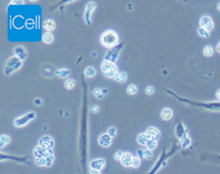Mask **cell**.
Segmentation results:
<instances>
[{"label": "cell", "instance_id": "b9f144b4", "mask_svg": "<svg viewBox=\"0 0 220 174\" xmlns=\"http://www.w3.org/2000/svg\"><path fill=\"white\" fill-rule=\"evenodd\" d=\"M216 97H217L219 99H220V90H219L218 92H216Z\"/></svg>", "mask_w": 220, "mask_h": 174}, {"label": "cell", "instance_id": "7a4b0ae2", "mask_svg": "<svg viewBox=\"0 0 220 174\" xmlns=\"http://www.w3.org/2000/svg\"><path fill=\"white\" fill-rule=\"evenodd\" d=\"M22 66V61L17 56H10L6 61L4 66V73L6 76L12 75L14 72H17Z\"/></svg>", "mask_w": 220, "mask_h": 174}, {"label": "cell", "instance_id": "ab89813d", "mask_svg": "<svg viewBox=\"0 0 220 174\" xmlns=\"http://www.w3.org/2000/svg\"><path fill=\"white\" fill-rule=\"evenodd\" d=\"M138 157H139V158H144L143 150H139V151H138Z\"/></svg>", "mask_w": 220, "mask_h": 174}, {"label": "cell", "instance_id": "8fae6325", "mask_svg": "<svg viewBox=\"0 0 220 174\" xmlns=\"http://www.w3.org/2000/svg\"><path fill=\"white\" fill-rule=\"evenodd\" d=\"M145 134H147L149 139L156 140V141H158L161 135L160 130L156 127H149L147 129V130L145 131Z\"/></svg>", "mask_w": 220, "mask_h": 174}, {"label": "cell", "instance_id": "d6986e66", "mask_svg": "<svg viewBox=\"0 0 220 174\" xmlns=\"http://www.w3.org/2000/svg\"><path fill=\"white\" fill-rule=\"evenodd\" d=\"M149 141V138L147 136V134L145 133H141L138 135L137 137V142L138 143L142 145V146H146V144Z\"/></svg>", "mask_w": 220, "mask_h": 174}, {"label": "cell", "instance_id": "ba28073f", "mask_svg": "<svg viewBox=\"0 0 220 174\" xmlns=\"http://www.w3.org/2000/svg\"><path fill=\"white\" fill-rule=\"evenodd\" d=\"M39 146L42 147H45V148H47V149H52L54 147V141L51 136L45 135L40 139Z\"/></svg>", "mask_w": 220, "mask_h": 174}, {"label": "cell", "instance_id": "9a60e30c", "mask_svg": "<svg viewBox=\"0 0 220 174\" xmlns=\"http://www.w3.org/2000/svg\"><path fill=\"white\" fill-rule=\"evenodd\" d=\"M43 28L47 31V32H52L55 30L56 28V23L52 19H46L43 22Z\"/></svg>", "mask_w": 220, "mask_h": 174}, {"label": "cell", "instance_id": "1f68e13d", "mask_svg": "<svg viewBox=\"0 0 220 174\" xmlns=\"http://www.w3.org/2000/svg\"><path fill=\"white\" fill-rule=\"evenodd\" d=\"M143 155H144V158L146 159V160H150L153 156V154H152V151H150L149 149H145V150H143Z\"/></svg>", "mask_w": 220, "mask_h": 174}, {"label": "cell", "instance_id": "d590c367", "mask_svg": "<svg viewBox=\"0 0 220 174\" xmlns=\"http://www.w3.org/2000/svg\"><path fill=\"white\" fill-rule=\"evenodd\" d=\"M122 155H123V153L120 152V151H118V152H116L115 154H114V158L115 160H120L121 158H122Z\"/></svg>", "mask_w": 220, "mask_h": 174}, {"label": "cell", "instance_id": "d4e9b609", "mask_svg": "<svg viewBox=\"0 0 220 174\" xmlns=\"http://www.w3.org/2000/svg\"><path fill=\"white\" fill-rule=\"evenodd\" d=\"M127 94H129L131 96L135 95L138 92V87L134 84H131L128 85V87L127 89Z\"/></svg>", "mask_w": 220, "mask_h": 174}, {"label": "cell", "instance_id": "f35d334b", "mask_svg": "<svg viewBox=\"0 0 220 174\" xmlns=\"http://www.w3.org/2000/svg\"><path fill=\"white\" fill-rule=\"evenodd\" d=\"M90 174H101V173H100V171L94 170V169H90Z\"/></svg>", "mask_w": 220, "mask_h": 174}, {"label": "cell", "instance_id": "5bb4252c", "mask_svg": "<svg viewBox=\"0 0 220 174\" xmlns=\"http://www.w3.org/2000/svg\"><path fill=\"white\" fill-rule=\"evenodd\" d=\"M132 159H133V156L132 154L129 153V152H125L123 153V155H122V158L120 160V162H121V165L125 167H129L132 165Z\"/></svg>", "mask_w": 220, "mask_h": 174}, {"label": "cell", "instance_id": "8992f818", "mask_svg": "<svg viewBox=\"0 0 220 174\" xmlns=\"http://www.w3.org/2000/svg\"><path fill=\"white\" fill-rule=\"evenodd\" d=\"M200 26L201 28L205 29L206 30L209 31L213 30L214 27V22L211 19V17L209 16H203L200 20Z\"/></svg>", "mask_w": 220, "mask_h": 174}, {"label": "cell", "instance_id": "8d00e7d4", "mask_svg": "<svg viewBox=\"0 0 220 174\" xmlns=\"http://www.w3.org/2000/svg\"><path fill=\"white\" fill-rule=\"evenodd\" d=\"M90 110H91V112H93L94 114H96V113L99 112V110H100V107H99V106H97V105H93V106H91Z\"/></svg>", "mask_w": 220, "mask_h": 174}, {"label": "cell", "instance_id": "f546056e", "mask_svg": "<svg viewBox=\"0 0 220 174\" xmlns=\"http://www.w3.org/2000/svg\"><path fill=\"white\" fill-rule=\"evenodd\" d=\"M35 162L38 166H47V160L46 158H35Z\"/></svg>", "mask_w": 220, "mask_h": 174}, {"label": "cell", "instance_id": "3957f363", "mask_svg": "<svg viewBox=\"0 0 220 174\" xmlns=\"http://www.w3.org/2000/svg\"><path fill=\"white\" fill-rule=\"evenodd\" d=\"M35 116H36V113L34 112V111L26 113L25 115L19 116L14 120V122H13L14 126L16 128H22V127L26 126L29 122L33 121L35 118Z\"/></svg>", "mask_w": 220, "mask_h": 174}, {"label": "cell", "instance_id": "30bf717a", "mask_svg": "<svg viewBox=\"0 0 220 174\" xmlns=\"http://www.w3.org/2000/svg\"><path fill=\"white\" fill-rule=\"evenodd\" d=\"M120 48H121V46H120L118 49H117V47L110 49L109 51L107 53L104 60L105 61H109L114 63V62L116 61V60L118 59V57H119V53H120Z\"/></svg>", "mask_w": 220, "mask_h": 174}, {"label": "cell", "instance_id": "cb8c5ba5", "mask_svg": "<svg viewBox=\"0 0 220 174\" xmlns=\"http://www.w3.org/2000/svg\"><path fill=\"white\" fill-rule=\"evenodd\" d=\"M180 140L181 146H182L183 148H186V147L190 146V139L186 134H184L182 137H180Z\"/></svg>", "mask_w": 220, "mask_h": 174}, {"label": "cell", "instance_id": "ffe728a7", "mask_svg": "<svg viewBox=\"0 0 220 174\" xmlns=\"http://www.w3.org/2000/svg\"><path fill=\"white\" fill-rule=\"evenodd\" d=\"M54 40L53 35L51 32H46L42 35V41L46 44H51Z\"/></svg>", "mask_w": 220, "mask_h": 174}, {"label": "cell", "instance_id": "4316f807", "mask_svg": "<svg viewBox=\"0 0 220 174\" xmlns=\"http://www.w3.org/2000/svg\"><path fill=\"white\" fill-rule=\"evenodd\" d=\"M93 96L97 98V99H102L103 98V96H104V93L102 92V90L100 89V88H96L94 91H93Z\"/></svg>", "mask_w": 220, "mask_h": 174}, {"label": "cell", "instance_id": "ac0fdd59", "mask_svg": "<svg viewBox=\"0 0 220 174\" xmlns=\"http://www.w3.org/2000/svg\"><path fill=\"white\" fill-rule=\"evenodd\" d=\"M10 142V137L8 135V134H1L0 136V148H4L6 145Z\"/></svg>", "mask_w": 220, "mask_h": 174}, {"label": "cell", "instance_id": "7c38bea8", "mask_svg": "<svg viewBox=\"0 0 220 174\" xmlns=\"http://www.w3.org/2000/svg\"><path fill=\"white\" fill-rule=\"evenodd\" d=\"M105 164H106V161L104 159H96V160H93L90 161V169L101 171V169H103Z\"/></svg>", "mask_w": 220, "mask_h": 174}, {"label": "cell", "instance_id": "f1b7e54d", "mask_svg": "<svg viewBox=\"0 0 220 174\" xmlns=\"http://www.w3.org/2000/svg\"><path fill=\"white\" fill-rule=\"evenodd\" d=\"M198 34H199L200 36L204 37V38H208V37L210 36L209 31L206 30L205 29H203V28H201V27H200V28L198 29Z\"/></svg>", "mask_w": 220, "mask_h": 174}, {"label": "cell", "instance_id": "603a6c76", "mask_svg": "<svg viewBox=\"0 0 220 174\" xmlns=\"http://www.w3.org/2000/svg\"><path fill=\"white\" fill-rule=\"evenodd\" d=\"M64 86L67 90H72L76 86V80L73 79H67L64 83Z\"/></svg>", "mask_w": 220, "mask_h": 174}, {"label": "cell", "instance_id": "d6a6232c", "mask_svg": "<svg viewBox=\"0 0 220 174\" xmlns=\"http://www.w3.org/2000/svg\"><path fill=\"white\" fill-rule=\"evenodd\" d=\"M46 160H47V166L50 167L53 162V160H54V154H52V155L46 157Z\"/></svg>", "mask_w": 220, "mask_h": 174}, {"label": "cell", "instance_id": "44dd1931", "mask_svg": "<svg viewBox=\"0 0 220 174\" xmlns=\"http://www.w3.org/2000/svg\"><path fill=\"white\" fill-rule=\"evenodd\" d=\"M84 75L86 78H94L96 75V71L93 66H87L84 70Z\"/></svg>", "mask_w": 220, "mask_h": 174}, {"label": "cell", "instance_id": "e0dca14e", "mask_svg": "<svg viewBox=\"0 0 220 174\" xmlns=\"http://www.w3.org/2000/svg\"><path fill=\"white\" fill-rule=\"evenodd\" d=\"M55 74L61 79H65L70 74V71L67 68H60V69L56 70Z\"/></svg>", "mask_w": 220, "mask_h": 174}, {"label": "cell", "instance_id": "484cf974", "mask_svg": "<svg viewBox=\"0 0 220 174\" xmlns=\"http://www.w3.org/2000/svg\"><path fill=\"white\" fill-rule=\"evenodd\" d=\"M145 147H147V149L152 151V150H154L155 148H157V141L149 139V141H148V142H147Z\"/></svg>", "mask_w": 220, "mask_h": 174}, {"label": "cell", "instance_id": "836d02e7", "mask_svg": "<svg viewBox=\"0 0 220 174\" xmlns=\"http://www.w3.org/2000/svg\"><path fill=\"white\" fill-rule=\"evenodd\" d=\"M116 133H117V130H116V129L114 128V127H111L109 128V129H108V134H109L110 136L113 138V137H114L115 135H116Z\"/></svg>", "mask_w": 220, "mask_h": 174}, {"label": "cell", "instance_id": "60d3db41", "mask_svg": "<svg viewBox=\"0 0 220 174\" xmlns=\"http://www.w3.org/2000/svg\"><path fill=\"white\" fill-rule=\"evenodd\" d=\"M216 50H217V52L218 53H220V42L217 45V48H216Z\"/></svg>", "mask_w": 220, "mask_h": 174}, {"label": "cell", "instance_id": "7bdbcfd3", "mask_svg": "<svg viewBox=\"0 0 220 174\" xmlns=\"http://www.w3.org/2000/svg\"><path fill=\"white\" fill-rule=\"evenodd\" d=\"M217 8H218V10H219V11H220V2H219V4H218Z\"/></svg>", "mask_w": 220, "mask_h": 174}, {"label": "cell", "instance_id": "2e32d148", "mask_svg": "<svg viewBox=\"0 0 220 174\" xmlns=\"http://www.w3.org/2000/svg\"><path fill=\"white\" fill-rule=\"evenodd\" d=\"M161 118L165 120V121H168V120H170L173 116V111L172 110H170V108H164L163 110H162L161 111Z\"/></svg>", "mask_w": 220, "mask_h": 174}, {"label": "cell", "instance_id": "4dcf8cb0", "mask_svg": "<svg viewBox=\"0 0 220 174\" xmlns=\"http://www.w3.org/2000/svg\"><path fill=\"white\" fill-rule=\"evenodd\" d=\"M140 162H141L140 161V158H139V157H133L131 166L133 167V168H138V167H139Z\"/></svg>", "mask_w": 220, "mask_h": 174}, {"label": "cell", "instance_id": "e575fe53", "mask_svg": "<svg viewBox=\"0 0 220 174\" xmlns=\"http://www.w3.org/2000/svg\"><path fill=\"white\" fill-rule=\"evenodd\" d=\"M154 92H155V89H154L152 86H147V87H146V89H145V93H146L148 96L153 95Z\"/></svg>", "mask_w": 220, "mask_h": 174}, {"label": "cell", "instance_id": "4fadbf2b", "mask_svg": "<svg viewBox=\"0 0 220 174\" xmlns=\"http://www.w3.org/2000/svg\"><path fill=\"white\" fill-rule=\"evenodd\" d=\"M98 143L103 147H109L112 144V137L108 134H103L98 138Z\"/></svg>", "mask_w": 220, "mask_h": 174}, {"label": "cell", "instance_id": "5b68a950", "mask_svg": "<svg viewBox=\"0 0 220 174\" xmlns=\"http://www.w3.org/2000/svg\"><path fill=\"white\" fill-rule=\"evenodd\" d=\"M33 154L35 158H46L49 155L53 154V151L52 149H47L40 146H37L34 148Z\"/></svg>", "mask_w": 220, "mask_h": 174}, {"label": "cell", "instance_id": "9c48e42d", "mask_svg": "<svg viewBox=\"0 0 220 174\" xmlns=\"http://www.w3.org/2000/svg\"><path fill=\"white\" fill-rule=\"evenodd\" d=\"M117 67V66L114 63V62H111L109 61H103L101 64V72L105 74L109 73V72H112L114 70H115Z\"/></svg>", "mask_w": 220, "mask_h": 174}, {"label": "cell", "instance_id": "277c9868", "mask_svg": "<svg viewBox=\"0 0 220 174\" xmlns=\"http://www.w3.org/2000/svg\"><path fill=\"white\" fill-rule=\"evenodd\" d=\"M96 3L95 2H89L86 4L85 7V10H84V14H83V18H84V22L86 23L87 26H90L91 25V17H92V14L93 11L96 9Z\"/></svg>", "mask_w": 220, "mask_h": 174}, {"label": "cell", "instance_id": "74e56055", "mask_svg": "<svg viewBox=\"0 0 220 174\" xmlns=\"http://www.w3.org/2000/svg\"><path fill=\"white\" fill-rule=\"evenodd\" d=\"M24 3H25L24 1H10L11 4H24Z\"/></svg>", "mask_w": 220, "mask_h": 174}, {"label": "cell", "instance_id": "6da1fadb", "mask_svg": "<svg viewBox=\"0 0 220 174\" xmlns=\"http://www.w3.org/2000/svg\"><path fill=\"white\" fill-rule=\"evenodd\" d=\"M100 41L102 46L112 49L117 46L119 42V35L114 30H108L102 33V35H101Z\"/></svg>", "mask_w": 220, "mask_h": 174}, {"label": "cell", "instance_id": "83f0119b", "mask_svg": "<svg viewBox=\"0 0 220 174\" xmlns=\"http://www.w3.org/2000/svg\"><path fill=\"white\" fill-rule=\"evenodd\" d=\"M203 53L205 54V56L206 57H209V56H211L213 54V48L211 47V46H206L203 49Z\"/></svg>", "mask_w": 220, "mask_h": 174}, {"label": "cell", "instance_id": "7402d4cb", "mask_svg": "<svg viewBox=\"0 0 220 174\" xmlns=\"http://www.w3.org/2000/svg\"><path fill=\"white\" fill-rule=\"evenodd\" d=\"M115 81H117V82L120 83V84H122V83H125L127 81V73L125 72H120L118 73V75L114 79Z\"/></svg>", "mask_w": 220, "mask_h": 174}, {"label": "cell", "instance_id": "52a82bcc", "mask_svg": "<svg viewBox=\"0 0 220 174\" xmlns=\"http://www.w3.org/2000/svg\"><path fill=\"white\" fill-rule=\"evenodd\" d=\"M13 53L15 54V56H17V58H19L22 61H25L28 57V51L26 49L25 47L22 46V45H18L14 49H13Z\"/></svg>", "mask_w": 220, "mask_h": 174}]
</instances>
